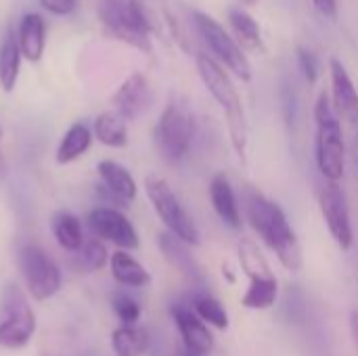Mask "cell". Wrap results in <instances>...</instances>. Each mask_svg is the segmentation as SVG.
Listing matches in <instances>:
<instances>
[{
    "instance_id": "277c9868",
    "label": "cell",
    "mask_w": 358,
    "mask_h": 356,
    "mask_svg": "<svg viewBox=\"0 0 358 356\" xmlns=\"http://www.w3.org/2000/svg\"><path fill=\"white\" fill-rule=\"evenodd\" d=\"M96 10L101 23L113 38L143 52H151V34L155 27L141 0H99Z\"/></svg>"
},
{
    "instance_id": "7c38bea8",
    "label": "cell",
    "mask_w": 358,
    "mask_h": 356,
    "mask_svg": "<svg viewBox=\"0 0 358 356\" xmlns=\"http://www.w3.org/2000/svg\"><path fill=\"white\" fill-rule=\"evenodd\" d=\"M111 101L117 115H122L124 120H136L151 107L153 90L149 80L141 71H134L120 84Z\"/></svg>"
},
{
    "instance_id": "3957f363",
    "label": "cell",
    "mask_w": 358,
    "mask_h": 356,
    "mask_svg": "<svg viewBox=\"0 0 358 356\" xmlns=\"http://www.w3.org/2000/svg\"><path fill=\"white\" fill-rule=\"evenodd\" d=\"M315 155L321 174L327 183H340L346 172V145L342 132V120L334 109L331 97L321 92L315 103Z\"/></svg>"
},
{
    "instance_id": "ffe728a7",
    "label": "cell",
    "mask_w": 358,
    "mask_h": 356,
    "mask_svg": "<svg viewBox=\"0 0 358 356\" xmlns=\"http://www.w3.org/2000/svg\"><path fill=\"white\" fill-rule=\"evenodd\" d=\"M21 48L13 29H8L0 42V86L4 92H10L17 84L21 69Z\"/></svg>"
},
{
    "instance_id": "2e32d148",
    "label": "cell",
    "mask_w": 358,
    "mask_h": 356,
    "mask_svg": "<svg viewBox=\"0 0 358 356\" xmlns=\"http://www.w3.org/2000/svg\"><path fill=\"white\" fill-rule=\"evenodd\" d=\"M210 201L214 212L218 214V218L233 231H239L243 220H241V212H239V204L233 191V185L229 180V176L224 174H216L210 183Z\"/></svg>"
},
{
    "instance_id": "6da1fadb",
    "label": "cell",
    "mask_w": 358,
    "mask_h": 356,
    "mask_svg": "<svg viewBox=\"0 0 358 356\" xmlns=\"http://www.w3.org/2000/svg\"><path fill=\"white\" fill-rule=\"evenodd\" d=\"M248 220L262 243L277 256L289 273L302 269V248L285 212L262 193H252L248 199Z\"/></svg>"
},
{
    "instance_id": "44dd1931",
    "label": "cell",
    "mask_w": 358,
    "mask_h": 356,
    "mask_svg": "<svg viewBox=\"0 0 358 356\" xmlns=\"http://www.w3.org/2000/svg\"><path fill=\"white\" fill-rule=\"evenodd\" d=\"M237 254H239V264H241V269H243V273H245V277L250 281H271V279H277L275 273L271 271L268 260L264 258L260 248L250 237H243L239 241Z\"/></svg>"
},
{
    "instance_id": "9c48e42d",
    "label": "cell",
    "mask_w": 358,
    "mask_h": 356,
    "mask_svg": "<svg viewBox=\"0 0 358 356\" xmlns=\"http://www.w3.org/2000/svg\"><path fill=\"white\" fill-rule=\"evenodd\" d=\"M17 266L34 300L44 302L61 290V271L42 248L23 245L17 254Z\"/></svg>"
},
{
    "instance_id": "8992f818",
    "label": "cell",
    "mask_w": 358,
    "mask_h": 356,
    "mask_svg": "<svg viewBox=\"0 0 358 356\" xmlns=\"http://www.w3.org/2000/svg\"><path fill=\"white\" fill-rule=\"evenodd\" d=\"M145 191H147V197H149L155 214L166 225L168 233H172L174 237H178L180 241H185L191 248L199 245V241H201L199 229H197L195 220L191 218V214L187 212V208L180 204L178 195L172 191V187L162 176H147Z\"/></svg>"
},
{
    "instance_id": "4316f807",
    "label": "cell",
    "mask_w": 358,
    "mask_h": 356,
    "mask_svg": "<svg viewBox=\"0 0 358 356\" xmlns=\"http://www.w3.org/2000/svg\"><path fill=\"white\" fill-rule=\"evenodd\" d=\"M191 308L208 327H214L218 332H227L229 329V323H231L229 321V313H227L224 304L218 298H214L210 294H197L191 300Z\"/></svg>"
},
{
    "instance_id": "30bf717a",
    "label": "cell",
    "mask_w": 358,
    "mask_h": 356,
    "mask_svg": "<svg viewBox=\"0 0 358 356\" xmlns=\"http://www.w3.org/2000/svg\"><path fill=\"white\" fill-rule=\"evenodd\" d=\"M319 210L329 229L331 239L344 252L355 245V229L350 220V208L340 183H327L319 193Z\"/></svg>"
},
{
    "instance_id": "7a4b0ae2",
    "label": "cell",
    "mask_w": 358,
    "mask_h": 356,
    "mask_svg": "<svg viewBox=\"0 0 358 356\" xmlns=\"http://www.w3.org/2000/svg\"><path fill=\"white\" fill-rule=\"evenodd\" d=\"M195 67H197V73H199L203 86L208 88L212 99L224 111L227 130H229V138H231V145H233L235 153L241 157V162H245L248 136H250L248 118H245L241 97H239L237 88H235L231 76L227 73V69L216 59H212L206 52H195Z\"/></svg>"
},
{
    "instance_id": "e575fe53",
    "label": "cell",
    "mask_w": 358,
    "mask_h": 356,
    "mask_svg": "<svg viewBox=\"0 0 358 356\" xmlns=\"http://www.w3.org/2000/svg\"><path fill=\"white\" fill-rule=\"evenodd\" d=\"M241 2H243V4H256L258 0H241Z\"/></svg>"
},
{
    "instance_id": "f546056e",
    "label": "cell",
    "mask_w": 358,
    "mask_h": 356,
    "mask_svg": "<svg viewBox=\"0 0 358 356\" xmlns=\"http://www.w3.org/2000/svg\"><path fill=\"white\" fill-rule=\"evenodd\" d=\"M111 308H113L115 317L122 321V325H136L141 319V313H143L141 304L124 292L111 296Z\"/></svg>"
},
{
    "instance_id": "d4e9b609",
    "label": "cell",
    "mask_w": 358,
    "mask_h": 356,
    "mask_svg": "<svg viewBox=\"0 0 358 356\" xmlns=\"http://www.w3.org/2000/svg\"><path fill=\"white\" fill-rule=\"evenodd\" d=\"M50 229H52V235L57 239V243L67 250V252H78L84 243V233H82V222L76 214L67 212V210H61L52 216L50 220Z\"/></svg>"
},
{
    "instance_id": "d590c367",
    "label": "cell",
    "mask_w": 358,
    "mask_h": 356,
    "mask_svg": "<svg viewBox=\"0 0 358 356\" xmlns=\"http://www.w3.org/2000/svg\"><path fill=\"white\" fill-rule=\"evenodd\" d=\"M182 356H203V355H195V353H187V350H185V355Z\"/></svg>"
},
{
    "instance_id": "836d02e7",
    "label": "cell",
    "mask_w": 358,
    "mask_h": 356,
    "mask_svg": "<svg viewBox=\"0 0 358 356\" xmlns=\"http://www.w3.org/2000/svg\"><path fill=\"white\" fill-rule=\"evenodd\" d=\"M350 336H352V344H355V350L358 353V308H355L350 313Z\"/></svg>"
},
{
    "instance_id": "4fadbf2b",
    "label": "cell",
    "mask_w": 358,
    "mask_h": 356,
    "mask_svg": "<svg viewBox=\"0 0 358 356\" xmlns=\"http://www.w3.org/2000/svg\"><path fill=\"white\" fill-rule=\"evenodd\" d=\"M170 313H172V319L176 323V329H178L180 338H182V344H185L187 353L208 356L214 350L216 340H214L210 327L193 313L191 306L174 304Z\"/></svg>"
},
{
    "instance_id": "484cf974",
    "label": "cell",
    "mask_w": 358,
    "mask_h": 356,
    "mask_svg": "<svg viewBox=\"0 0 358 356\" xmlns=\"http://www.w3.org/2000/svg\"><path fill=\"white\" fill-rule=\"evenodd\" d=\"M94 136L99 143L111 149H122L128 145V128L126 120L115 111H105L94 120Z\"/></svg>"
},
{
    "instance_id": "7402d4cb",
    "label": "cell",
    "mask_w": 358,
    "mask_h": 356,
    "mask_svg": "<svg viewBox=\"0 0 358 356\" xmlns=\"http://www.w3.org/2000/svg\"><path fill=\"white\" fill-rule=\"evenodd\" d=\"M92 145V132L86 124L76 122L67 128L63 134L59 147H57V162L59 164H71L78 157H82Z\"/></svg>"
},
{
    "instance_id": "52a82bcc",
    "label": "cell",
    "mask_w": 358,
    "mask_h": 356,
    "mask_svg": "<svg viewBox=\"0 0 358 356\" xmlns=\"http://www.w3.org/2000/svg\"><path fill=\"white\" fill-rule=\"evenodd\" d=\"M157 153L168 164H178L189 155L191 141H193V115L191 111L172 101L159 115L155 130H153Z\"/></svg>"
},
{
    "instance_id": "8d00e7d4",
    "label": "cell",
    "mask_w": 358,
    "mask_h": 356,
    "mask_svg": "<svg viewBox=\"0 0 358 356\" xmlns=\"http://www.w3.org/2000/svg\"><path fill=\"white\" fill-rule=\"evenodd\" d=\"M2 168H4V162H2V153H0V172H2Z\"/></svg>"
},
{
    "instance_id": "4dcf8cb0",
    "label": "cell",
    "mask_w": 358,
    "mask_h": 356,
    "mask_svg": "<svg viewBox=\"0 0 358 356\" xmlns=\"http://www.w3.org/2000/svg\"><path fill=\"white\" fill-rule=\"evenodd\" d=\"M296 55H298V65H300L302 76L310 84H315L317 78H319V59H317V55L310 48H304V46H298Z\"/></svg>"
},
{
    "instance_id": "5bb4252c",
    "label": "cell",
    "mask_w": 358,
    "mask_h": 356,
    "mask_svg": "<svg viewBox=\"0 0 358 356\" xmlns=\"http://www.w3.org/2000/svg\"><path fill=\"white\" fill-rule=\"evenodd\" d=\"M329 71H331V103L336 113L340 115V120H348V122H358V90L346 69V65L340 59H331L329 63Z\"/></svg>"
},
{
    "instance_id": "1f68e13d",
    "label": "cell",
    "mask_w": 358,
    "mask_h": 356,
    "mask_svg": "<svg viewBox=\"0 0 358 356\" xmlns=\"http://www.w3.org/2000/svg\"><path fill=\"white\" fill-rule=\"evenodd\" d=\"M38 4L52 15H71L78 8V0H38Z\"/></svg>"
},
{
    "instance_id": "9a60e30c",
    "label": "cell",
    "mask_w": 358,
    "mask_h": 356,
    "mask_svg": "<svg viewBox=\"0 0 358 356\" xmlns=\"http://www.w3.org/2000/svg\"><path fill=\"white\" fill-rule=\"evenodd\" d=\"M157 245H159V252H162L164 260L174 271H178L182 277H187L191 281H199L201 279V269H199L197 260L191 254V245H187L185 241H180L178 237H174L168 231L159 233Z\"/></svg>"
},
{
    "instance_id": "83f0119b",
    "label": "cell",
    "mask_w": 358,
    "mask_h": 356,
    "mask_svg": "<svg viewBox=\"0 0 358 356\" xmlns=\"http://www.w3.org/2000/svg\"><path fill=\"white\" fill-rule=\"evenodd\" d=\"M279 296V281L271 279V281H250L241 304L250 311H268L275 306Z\"/></svg>"
},
{
    "instance_id": "d6a6232c",
    "label": "cell",
    "mask_w": 358,
    "mask_h": 356,
    "mask_svg": "<svg viewBox=\"0 0 358 356\" xmlns=\"http://www.w3.org/2000/svg\"><path fill=\"white\" fill-rule=\"evenodd\" d=\"M313 4L323 17H327V19L338 17V0H313Z\"/></svg>"
},
{
    "instance_id": "f1b7e54d",
    "label": "cell",
    "mask_w": 358,
    "mask_h": 356,
    "mask_svg": "<svg viewBox=\"0 0 358 356\" xmlns=\"http://www.w3.org/2000/svg\"><path fill=\"white\" fill-rule=\"evenodd\" d=\"M78 254V262L80 269L92 273V271H101L107 262H109V254L107 248L101 239H84L82 248L76 252Z\"/></svg>"
},
{
    "instance_id": "603a6c76",
    "label": "cell",
    "mask_w": 358,
    "mask_h": 356,
    "mask_svg": "<svg viewBox=\"0 0 358 356\" xmlns=\"http://www.w3.org/2000/svg\"><path fill=\"white\" fill-rule=\"evenodd\" d=\"M149 342V332L138 325H120L111 334V348L115 356H143Z\"/></svg>"
},
{
    "instance_id": "d6986e66",
    "label": "cell",
    "mask_w": 358,
    "mask_h": 356,
    "mask_svg": "<svg viewBox=\"0 0 358 356\" xmlns=\"http://www.w3.org/2000/svg\"><path fill=\"white\" fill-rule=\"evenodd\" d=\"M111 277L124 287H147L151 283L149 271L128 252L117 250L109 256Z\"/></svg>"
},
{
    "instance_id": "cb8c5ba5",
    "label": "cell",
    "mask_w": 358,
    "mask_h": 356,
    "mask_svg": "<svg viewBox=\"0 0 358 356\" xmlns=\"http://www.w3.org/2000/svg\"><path fill=\"white\" fill-rule=\"evenodd\" d=\"M229 23L235 31V40L239 46L250 48V50H264V40H262V29L260 23L241 8H229Z\"/></svg>"
},
{
    "instance_id": "ac0fdd59",
    "label": "cell",
    "mask_w": 358,
    "mask_h": 356,
    "mask_svg": "<svg viewBox=\"0 0 358 356\" xmlns=\"http://www.w3.org/2000/svg\"><path fill=\"white\" fill-rule=\"evenodd\" d=\"M17 40H19L21 55L27 61H40L44 52V40H46L44 19L38 13H25L19 21Z\"/></svg>"
},
{
    "instance_id": "e0dca14e",
    "label": "cell",
    "mask_w": 358,
    "mask_h": 356,
    "mask_svg": "<svg viewBox=\"0 0 358 356\" xmlns=\"http://www.w3.org/2000/svg\"><path fill=\"white\" fill-rule=\"evenodd\" d=\"M96 172L101 176V185L105 189H109L126 206L136 199L138 187H136V180L126 166H122L115 159H103L96 164Z\"/></svg>"
},
{
    "instance_id": "ba28073f",
    "label": "cell",
    "mask_w": 358,
    "mask_h": 356,
    "mask_svg": "<svg viewBox=\"0 0 358 356\" xmlns=\"http://www.w3.org/2000/svg\"><path fill=\"white\" fill-rule=\"evenodd\" d=\"M36 334V315L17 285H8L0 298V348L21 350Z\"/></svg>"
},
{
    "instance_id": "5b68a950",
    "label": "cell",
    "mask_w": 358,
    "mask_h": 356,
    "mask_svg": "<svg viewBox=\"0 0 358 356\" xmlns=\"http://www.w3.org/2000/svg\"><path fill=\"white\" fill-rule=\"evenodd\" d=\"M191 21H193L195 31L199 34L201 42L212 52V59H216L222 67H227L241 82H250L252 65L245 57V50L239 46V42L212 15L203 13V10H193Z\"/></svg>"
},
{
    "instance_id": "8fae6325",
    "label": "cell",
    "mask_w": 358,
    "mask_h": 356,
    "mask_svg": "<svg viewBox=\"0 0 358 356\" xmlns=\"http://www.w3.org/2000/svg\"><path fill=\"white\" fill-rule=\"evenodd\" d=\"M88 227L94 233V237L105 239L124 252L138 250V245H141L134 225L126 218V214L122 210L96 206L88 214Z\"/></svg>"
}]
</instances>
